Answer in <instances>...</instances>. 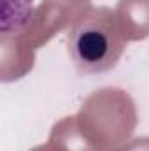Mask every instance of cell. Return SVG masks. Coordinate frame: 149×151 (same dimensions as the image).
Here are the masks:
<instances>
[{"instance_id": "cell-1", "label": "cell", "mask_w": 149, "mask_h": 151, "mask_svg": "<svg viewBox=\"0 0 149 151\" xmlns=\"http://www.w3.org/2000/svg\"><path fill=\"white\" fill-rule=\"evenodd\" d=\"M126 47L112 12L100 9L81 19L70 32L69 53L75 69L84 76L100 74L116 67Z\"/></svg>"}]
</instances>
